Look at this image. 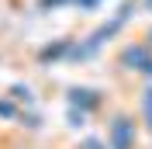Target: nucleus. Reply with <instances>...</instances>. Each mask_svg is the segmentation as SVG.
Instances as JSON below:
<instances>
[{
	"label": "nucleus",
	"mask_w": 152,
	"mask_h": 149,
	"mask_svg": "<svg viewBox=\"0 0 152 149\" xmlns=\"http://www.w3.org/2000/svg\"><path fill=\"white\" fill-rule=\"evenodd\" d=\"M142 121H145V128L152 132V83L142 90Z\"/></svg>",
	"instance_id": "nucleus-8"
},
{
	"label": "nucleus",
	"mask_w": 152,
	"mask_h": 149,
	"mask_svg": "<svg viewBox=\"0 0 152 149\" xmlns=\"http://www.w3.org/2000/svg\"><path fill=\"white\" fill-rule=\"evenodd\" d=\"M0 118H4V121H14V118H21V108H18V101H10V97H0Z\"/></svg>",
	"instance_id": "nucleus-7"
},
{
	"label": "nucleus",
	"mask_w": 152,
	"mask_h": 149,
	"mask_svg": "<svg viewBox=\"0 0 152 149\" xmlns=\"http://www.w3.org/2000/svg\"><path fill=\"white\" fill-rule=\"evenodd\" d=\"M118 66L128 69V73H142L152 80V49L145 42H128V45L118 52Z\"/></svg>",
	"instance_id": "nucleus-3"
},
{
	"label": "nucleus",
	"mask_w": 152,
	"mask_h": 149,
	"mask_svg": "<svg viewBox=\"0 0 152 149\" xmlns=\"http://www.w3.org/2000/svg\"><path fill=\"white\" fill-rule=\"evenodd\" d=\"M138 146V125L132 114H114L107 121V149H135Z\"/></svg>",
	"instance_id": "nucleus-2"
},
{
	"label": "nucleus",
	"mask_w": 152,
	"mask_h": 149,
	"mask_svg": "<svg viewBox=\"0 0 152 149\" xmlns=\"http://www.w3.org/2000/svg\"><path fill=\"white\" fill-rule=\"evenodd\" d=\"M10 101H24V104H35V94H31L28 83H10Z\"/></svg>",
	"instance_id": "nucleus-6"
},
{
	"label": "nucleus",
	"mask_w": 152,
	"mask_h": 149,
	"mask_svg": "<svg viewBox=\"0 0 152 149\" xmlns=\"http://www.w3.org/2000/svg\"><path fill=\"white\" fill-rule=\"evenodd\" d=\"M100 4H104V0H73V7H76V10H97Z\"/></svg>",
	"instance_id": "nucleus-12"
},
{
	"label": "nucleus",
	"mask_w": 152,
	"mask_h": 149,
	"mask_svg": "<svg viewBox=\"0 0 152 149\" xmlns=\"http://www.w3.org/2000/svg\"><path fill=\"white\" fill-rule=\"evenodd\" d=\"M66 125H69V128H83V125H86V114H80V111L69 108V111H66Z\"/></svg>",
	"instance_id": "nucleus-11"
},
{
	"label": "nucleus",
	"mask_w": 152,
	"mask_h": 149,
	"mask_svg": "<svg viewBox=\"0 0 152 149\" xmlns=\"http://www.w3.org/2000/svg\"><path fill=\"white\" fill-rule=\"evenodd\" d=\"M73 45H76V38H56V42H45V45L38 49V63H42V66L69 63V56H73Z\"/></svg>",
	"instance_id": "nucleus-5"
},
{
	"label": "nucleus",
	"mask_w": 152,
	"mask_h": 149,
	"mask_svg": "<svg viewBox=\"0 0 152 149\" xmlns=\"http://www.w3.org/2000/svg\"><path fill=\"white\" fill-rule=\"evenodd\" d=\"M76 149H107V139H97V135H86V139H80V146Z\"/></svg>",
	"instance_id": "nucleus-9"
},
{
	"label": "nucleus",
	"mask_w": 152,
	"mask_h": 149,
	"mask_svg": "<svg viewBox=\"0 0 152 149\" xmlns=\"http://www.w3.org/2000/svg\"><path fill=\"white\" fill-rule=\"evenodd\" d=\"M66 104L73 108V111H80V114L90 118L94 111H100L104 94L97 90V87H69V90H66Z\"/></svg>",
	"instance_id": "nucleus-4"
},
{
	"label": "nucleus",
	"mask_w": 152,
	"mask_h": 149,
	"mask_svg": "<svg viewBox=\"0 0 152 149\" xmlns=\"http://www.w3.org/2000/svg\"><path fill=\"white\" fill-rule=\"evenodd\" d=\"M142 4H145V7H149V10H152V0H142Z\"/></svg>",
	"instance_id": "nucleus-14"
},
{
	"label": "nucleus",
	"mask_w": 152,
	"mask_h": 149,
	"mask_svg": "<svg viewBox=\"0 0 152 149\" xmlns=\"http://www.w3.org/2000/svg\"><path fill=\"white\" fill-rule=\"evenodd\" d=\"M132 14H135V0H124V4L114 10V14L104 21V24H97V28L90 31L86 38H80V42L73 45V56H69V63H86V59H94L97 52H100V49L111 42V38H118V35L124 31V24L132 21Z\"/></svg>",
	"instance_id": "nucleus-1"
},
{
	"label": "nucleus",
	"mask_w": 152,
	"mask_h": 149,
	"mask_svg": "<svg viewBox=\"0 0 152 149\" xmlns=\"http://www.w3.org/2000/svg\"><path fill=\"white\" fill-rule=\"evenodd\" d=\"M145 45H149V49H152V28H149V35H145Z\"/></svg>",
	"instance_id": "nucleus-13"
},
{
	"label": "nucleus",
	"mask_w": 152,
	"mask_h": 149,
	"mask_svg": "<svg viewBox=\"0 0 152 149\" xmlns=\"http://www.w3.org/2000/svg\"><path fill=\"white\" fill-rule=\"evenodd\" d=\"M73 7V0H38V10H62Z\"/></svg>",
	"instance_id": "nucleus-10"
}]
</instances>
